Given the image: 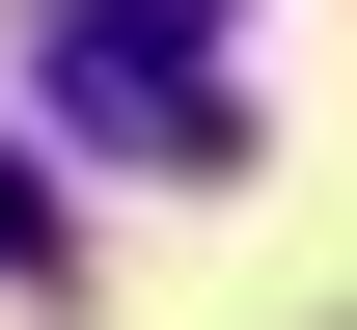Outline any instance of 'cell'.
Instances as JSON below:
<instances>
[{"instance_id": "cell-2", "label": "cell", "mask_w": 357, "mask_h": 330, "mask_svg": "<svg viewBox=\"0 0 357 330\" xmlns=\"http://www.w3.org/2000/svg\"><path fill=\"white\" fill-rule=\"evenodd\" d=\"M137 28H220V0H137Z\"/></svg>"}, {"instance_id": "cell-1", "label": "cell", "mask_w": 357, "mask_h": 330, "mask_svg": "<svg viewBox=\"0 0 357 330\" xmlns=\"http://www.w3.org/2000/svg\"><path fill=\"white\" fill-rule=\"evenodd\" d=\"M28 110H83L110 165H248L220 55H192V28H137V0H28Z\"/></svg>"}]
</instances>
